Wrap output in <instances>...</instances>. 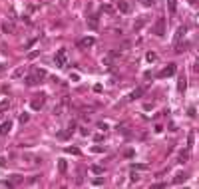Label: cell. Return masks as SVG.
<instances>
[{"mask_svg":"<svg viewBox=\"0 0 199 189\" xmlns=\"http://www.w3.org/2000/svg\"><path fill=\"white\" fill-rule=\"evenodd\" d=\"M58 169H60V173H66L68 171V161L66 159H60V161H58Z\"/></svg>","mask_w":199,"mask_h":189,"instance_id":"17","label":"cell"},{"mask_svg":"<svg viewBox=\"0 0 199 189\" xmlns=\"http://www.w3.org/2000/svg\"><path fill=\"white\" fill-rule=\"evenodd\" d=\"M0 165H6V159L4 157H0Z\"/></svg>","mask_w":199,"mask_h":189,"instance_id":"37","label":"cell"},{"mask_svg":"<svg viewBox=\"0 0 199 189\" xmlns=\"http://www.w3.org/2000/svg\"><path fill=\"white\" fill-rule=\"evenodd\" d=\"M145 60H147V62H155V60H157V54H155V52H147V54H145Z\"/></svg>","mask_w":199,"mask_h":189,"instance_id":"22","label":"cell"},{"mask_svg":"<svg viewBox=\"0 0 199 189\" xmlns=\"http://www.w3.org/2000/svg\"><path fill=\"white\" fill-rule=\"evenodd\" d=\"M133 169H139V171H142V169H147V165H144V163H135V165H132Z\"/></svg>","mask_w":199,"mask_h":189,"instance_id":"27","label":"cell"},{"mask_svg":"<svg viewBox=\"0 0 199 189\" xmlns=\"http://www.w3.org/2000/svg\"><path fill=\"white\" fill-rule=\"evenodd\" d=\"M185 179H187V173H183V171H181V173H177L175 177H173V183H181V181H185Z\"/></svg>","mask_w":199,"mask_h":189,"instance_id":"18","label":"cell"},{"mask_svg":"<svg viewBox=\"0 0 199 189\" xmlns=\"http://www.w3.org/2000/svg\"><path fill=\"white\" fill-rule=\"evenodd\" d=\"M187 159H189V149H187V151H181V153H179V159H177V161H179V163H185Z\"/></svg>","mask_w":199,"mask_h":189,"instance_id":"20","label":"cell"},{"mask_svg":"<svg viewBox=\"0 0 199 189\" xmlns=\"http://www.w3.org/2000/svg\"><path fill=\"white\" fill-rule=\"evenodd\" d=\"M28 120H30V116H28V113H22V116H20V122H22V123H26Z\"/></svg>","mask_w":199,"mask_h":189,"instance_id":"28","label":"cell"},{"mask_svg":"<svg viewBox=\"0 0 199 189\" xmlns=\"http://www.w3.org/2000/svg\"><path fill=\"white\" fill-rule=\"evenodd\" d=\"M96 44V38H92V36H90V38H84V40H80V42H78V46H82V48H90V46H94Z\"/></svg>","mask_w":199,"mask_h":189,"instance_id":"11","label":"cell"},{"mask_svg":"<svg viewBox=\"0 0 199 189\" xmlns=\"http://www.w3.org/2000/svg\"><path fill=\"white\" fill-rule=\"evenodd\" d=\"M40 82H42V80L38 78L36 74H32V76H28V78H26V86H38Z\"/></svg>","mask_w":199,"mask_h":189,"instance_id":"12","label":"cell"},{"mask_svg":"<svg viewBox=\"0 0 199 189\" xmlns=\"http://www.w3.org/2000/svg\"><path fill=\"white\" fill-rule=\"evenodd\" d=\"M68 106H70V100H68V98H62V102H60L58 106H54V113H56V116H62Z\"/></svg>","mask_w":199,"mask_h":189,"instance_id":"5","label":"cell"},{"mask_svg":"<svg viewBox=\"0 0 199 189\" xmlns=\"http://www.w3.org/2000/svg\"><path fill=\"white\" fill-rule=\"evenodd\" d=\"M193 139H195V135H193V132L187 135V149H191L193 147Z\"/></svg>","mask_w":199,"mask_h":189,"instance_id":"23","label":"cell"},{"mask_svg":"<svg viewBox=\"0 0 199 189\" xmlns=\"http://www.w3.org/2000/svg\"><path fill=\"white\" fill-rule=\"evenodd\" d=\"M123 155H125V157H133V155H135V153H133V149H128V151H125Z\"/></svg>","mask_w":199,"mask_h":189,"instance_id":"30","label":"cell"},{"mask_svg":"<svg viewBox=\"0 0 199 189\" xmlns=\"http://www.w3.org/2000/svg\"><path fill=\"white\" fill-rule=\"evenodd\" d=\"M92 151H96V153H102L104 149H102V147H98V145H96V147H92Z\"/></svg>","mask_w":199,"mask_h":189,"instance_id":"34","label":"cell"},{"mask_svg":"<svg viewBox=\"0 0 199 189\" xmlns=\"http://www.w3.org/2000/svg\"><path fill=\"white\" fill-rule=\"evenodd\" d=\"M144 92H145V88H135L132 94L128 96V102H133V100H137V98H142V94H144Z\"/></svg>","mask_w":199,"mask_h":189,"instance_id":"9","label":"cell"},{"mask_svg":"<svg viewBox=\"0 0 199 189\" xmlns=\"http://www.w3.org/2000/svg\"><path fill=\"white\" fill-rule=\"evenodd\" d=\"M94 92H98V94H100V92H102V86H100V84H96V86H94Z\"/></svg>","mask_w":199,"mask_h":189,"instance_id":"36","label":"cell"},{"mask_svg":"<svg viewBox=\"0 0 199 189\" xmlns=\"http://www.w3.org/2000/svg\"><path fill=\"white\" fill-rule=\"evenodd\" d=\"M66 153H72V155H80V149H78V147H66Z\"/></svg>","mask_w":199,"mask_h":189,"instance_id":"24","label":"cell"},{"mask_svg":"<svg viewBox=\"0 0 199 189\" xmlns=\"http://www.w3.org/2000/svg\"><path fill=\"white\" fill-rule=\"evenodd\" d=\"M151 32H153L155 36H159V38H161V36H165V18H163V16H159V18L155 20L153 30H151Z\"/></svg>","mask_w":199,"mask_h":189,"instance_id":"2","label":"cell"},{"mask_svg":"<svg viewBox=\"0 0 199 189\" xmlns=\"http://www.w3.org/2000/svg\"><path fill=\"white\" fill-rule=\"evenodd\" d=\"M185 88H187V80H185V76H181V78L177 80V90L183 94V92H185Z\"/></svg>","mask_w":199,"mask_h":189,"instance_id":"14","label":"cell"},{"mask_svg":"<svg viewBox=\"0 0 199 189\" xmlns=\"http://www.w3.org/2000/svg\"><path fill=\"white\" fill-rule=\"evenodd\" d=\"M8 108H10V100H8V98H4V100L0 102V116L4 113V110H8Z\"/></svg>","mask_w":199,"mask_h":189,"instance_id":"16","label":"cell"},{"mask_svg":"<svg viewBox=\"0 0 199 189\" xmlns=\"http://www.w3.org/2000/svg\"><path fill=\"white\" fill-rule=\"evenodd\" d=\"M74 132H76V122H70L66 130L58 134V137H60V139H70V137L74 135Z\"/></svg>","mask_w":199,"mask_h":189,"instance_id":"3","label":"cell"},{"mask_svg":"<svg viewBox=\"0 0 199 189\" xmlns=\"http://www.w3.org/2000/svg\"><path fill=\"white\" fill-rule=\"evenodd\" d=\"M102 183H104V179H102V177H98V179H94V185H102Z\"/></svg>","mask_w":199,"mask_h":189,"instance_id":"31","label":"cell"},{"mask_svg":"<svg viewBox=\"0 0 199 189\" xmlns=\"http://www.w3.org/2000/svg\"><path fill=\"white\" fill-rule=\"evenodd\" d=\"M10 130H12V122L8 120V122H4L2 125H0V135H8Z\"/></svg>","mask_w":199,"mask_h":189,"instance_id":"10","label":"cell"},{"mask_svg":"<svg viewBox=\"0 0 199 189\" xmlns=\"http://www.w3.org/2000/svg\"><path fill=\"white\" fill-rule=\"evenodd\" d=\"M185 32H187V30H185V26H179V28H177L175 38H173V44H175V46H179V42H181V38L185 36Z\"/></svg>","mask_w":199,"mask_h":189,"instance_id":"8","label":"cell"},{"mask_svg":"<svg viewBox=\"0 0 199 189\" xmlns=\"http://www.w3.org/2000/svg\"><path fill=\"white\" fill-rule=\"evenodd\" d=\"M118 10L122 12V14H128V12H130V4H128L125 0H120V2H118Z\"/></svg>","mask_w":199,"mask_h":189,"instance_id":"13","label":"cell"},{"mask_svg":"<svg viewBox=\"0 0 199 189\" xmlns=\"http://www.w3.org/2000/svg\"><path fill=\"white\" fill-rule=\"evenodd\" d=\"M54 62H56V66H58V68H64L68 64V52H66V48H60V50L56 52Z\"/></svg>","mask_w":199,"mask_h":189,"instance_id":"1","label":"cell"},{"mask_svg":"<svg viewBox=\"0 0 199 189\" xmlns=\"http://www.w3.org/2000/svg\"><path fill=\"white\" fill-rule=\"evenodd\" d=\"M193 70H195V72H199V58L195 60V64H193Z\"/></svg>","mask_w":199,"mask_h":189,"instance_id":"33","label":"cell"},{"mask_svg":"<svg viewBox=\"0 0 199 189\" xmlns=\"http://www.w3.org/2000/svg\"><path fill=\"white\" fill-rule=\"evenodd\" d=\"M98 127L102 130V132H106V130H108V123H104V122H102V123H98Z\"/></svg>","mask_w":199,"mask_h":189,"instance_id":"29","label":"cell"},{"mask_svg":"<svg viewBox=\"0 0 199 189\" xmlns=\"http://www.w3.org/2000/svg\"><path fill=\"white\" fill-rule=\"evenodd\" d=\"M92 171H94V173H104V167H100V165H94V167H92Z\"/></svg>","mask_w":199,"mask_h":189,"instance_id":"26","label":"cell"},{"mask_svg":"<svg viewBox=\"0 0 199 189\" xmlns=\"http://www.w3.org/2000/svg\"><path fill=\"white\" fill-rule=\"evenodd\" d=\"M70 78H72V82H78V80H80V76H78V74H72Z\"/></svg>","mask_w":199,"mask_h":189,"instance_id":"35","label":"cell"},{"mask_svg":"<svg viewBox=\"0 0 199 189\" xmlns=\"http://www.w3.org/2000/svg\"><path fill=\"white\" fill-rule=\"evenodd\" d=\"M24 76V68H16L14 72H12V80H18Z\"/></svg>","mask_w":199,"mask_h":189,"instance_id":"19","label":"cell"},{"mask_svg":"<svg viewBox=\"0 0 199 189\" xmlns=\"http://www.w3.org/2000/svg\"><path fill=\"white\" fill-rule=\"evenodd\" d=\"M0 26H2V32L4 34H14V30H16V26H14L12 20H2Z\"/></svg>","mask_w":199,"mask_h":189,"instance_id":"6","label":"cell"},{"mask_svg":"<svg viewBox=\"0 0 199 189\" xmlns=\"http://www.w3.org/2000/svg\"><path fill=\"white\" fill-rule=\"evenodd\" d=\"M163 132V125H155V134H161Z\"/></svg>","mask_w":199,"mask_h":189,"instance_id":"32","label":"cell"},{"mask_svg":"<svg viewBox=\"0 0 199 189\" xmlns=\"http://www.w3.org/2000/svg\"><path fill=\"white\" fill-rule=\"evenodd\" d=\"M32 74H36V76H38L40 80L46 78V70H40V68H34V70H32Z\"/></svg>","mask_w":199,"mask_h":189,"instance_id":"21","label":"cell"},{"mask_svg":"<svg viewBox=\"0 0 199 189\" xmlns=\"http://www.w3.org/2000/svg\"><path fill=\"white\" fill-rule=\"evenodd\" d=\"M167 8H169V14H175L177 12V0H167Z\"/></svg>","mask_w":199,"mask_h":189,"instance_id":"15","label":"cell"},{"mask_svg":"<svg viewBox=\"0 0 199 189\" xmlns=\"http://www.w3.org/2000/svg\"><path fill=\"white\" fill-rule=\"evenodd\" d=\"M175 72H177V66L175 64H169V66H165L159 74H157V78H169V76H173Z\"/></svg>","mask_w":199,"mask_h":189,"instance_id":"4","label":"cell"},{"mask_svg":"<svg viewBox=\"0 0 199 189\" xmlns=\"http://www.w3.org/2000/svg\"><path fill=\"white\" fill-rule=\"evenodd\" d=\"M102 12H106V14H111V12H114V6H110V4H104V6H102Z\"/></svg>","mask_w":199,"mask_h":189,"instance_id":"25","label":"cell"},{"mask_svg":"<svg viewBox=\"0 0 199 189\" xmlns=\"http://www.w3.org/2000/svg\"><path fill=\"white\" fill-rule=\"evenodd\" d=\"M44 102H46V96L42 94L40 98H34V100L30 102V106H32V110H42V108H44Z\"/></svg>","mask_w":199,"mask_h":189,"instance_id":"7","label":"cell"}]
</instances>
